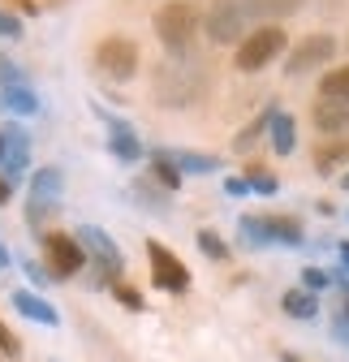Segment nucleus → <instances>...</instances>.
<instances>
[{
    "label": "nucleus",
    "instance_id": "6e6552de",
    "mask_svg": "<svg viewBox=\"0 0 349 362\" xmlns=\"http://www.w3.org/2000/svg\"><path fill=\"white\" fill-rule=\"evenodd\" d=\"M78 242H82V250H86V255L95 259L100 281H104V285H112V281L121 276V267H125V259H121L117 242H112L104 229H95V224H82V229H78Z\"/></svg>",
    "mask_w": 349,
    "mask_h": 362
},
{
    "label": "nucleus",
    "instance_id": "2eb2a0df",
    "mask_svg": "<svg viewBox=\"0 0 349 362\" xmlns=\"http://www.w3.org/2000/svg\"><path fill=\"white\" fill-rule=\"evenodd\" d=\"M13 306H18V310L26 315V320L43 324V328H57V324H61V315H57V310H52L48 302H43L39 293H30V289H18V293H13Z\"/></svg>",
    "mask_w": 349,
    "mask_h": 362
},
{
    "label": "nucleus",
    "instance_id": "b1692460",
    "mask_svg": "<svg viewBox=\"0 0 349 362\" xmlns=\"http://www.w3.org/2000/svg\"><path fill=\"white\" fill-rule=\"evenodd\" d=\"M246 186H250L254 194H276V190H280V181H276V173H272V168L250 164V168H246Z\"/></svg>",
    "mask_w": 349,
    "mask_h": 362
},
{
    "label": "nucleus",
    "instance_id": "6ab92c4d",
    "mask_svg": "<svg viewBox=\"0 0 349 362\" xmlns=\"http://www.w3.org/2000/svg\"><path fill=\"white\" fill-rule=\"evenodd\" d=\"M272 112H276V104H268V108L259 112V117H254V121H250V125L237 134V139H233V151H237V156H246V151H250V147H254V143L268 134V121H272Z\"/></svg>",
    "mask_w": 349,
    "mask_h": 362
},
{
    "label": "nucleus",
    "instance_id": "0eeeda50",
    "mask_svg": "<svg viewBox=\"0 0 349 362\" xmlns=\"http://www.w3.org/2000/svg\"><path fill=\"white\" fill-rule=\"evenodd\" d=\"M332 57H336V39L324 35V30H315V35H307V39H297V48H293L289 61H285V74H289V78H302V74H311V69L332 65Z\"/></svg>",
    "mask_w": 349,
    "mask_h": 362
},
{
    "label": "nucleus",
    "instance_id": "473e14b6",
    "mask_svg": "<svg viewBox=\"0 0 349 362\" xmlns=\"http://www.w3.org/2000/svg\"><path fill=\"white\" fill-rule=\"evenodd\" d=\"M225 190H229V194H246L250 186H246V177H229V181H225Z\"/></svg>",
    "mask_w": 349,
    "mask_h": 362
},
{
    "label": "nucleus",
    "instance_id": "f3484780",
    "mask_svg": "<svg viewBox=\"0 0 349 362\" xmlns=\"http://www.w3.org/2000/svg\"><path fill=\"white\" fill-rule=\"evenodd\" d=\"M0 100H5V108L18 112V117H35V112H39V95H35L26 82H5Z\"/></svg>",
    "mask_w": 349,
    "mask_h": 362
},
{
    "label": "nucleus",
    "instance_id": "f704fd0d",
    "mask_svg": "<svg viewBox=\"0 0 349 362\" xmlns=\"http://www.w3.org/2000/svg\"><path fill=\"white\" fill-rule=\"evenodd\" d=\"M341 263H345V272H349V242H341Z\"/></svg>",
    "mask_w": 349,
    "mask_h": 362
},
{
    "label": "nucleus",
    "instance_id": "412c9836",
    "mask_svg": "<svg viewBox=\"0 0 349 362\" xmlns=\"http://www.w3.org/2000/svg\"><path fill=\"white\" fill-rule=\"evenodd\" d=\"M264 224H268L272 242H280V246H302V224H297L293 216H264Z\"/></svg>",
    "mask_w": 349,
    "mask_h": 362
},
{
    "label": "nucleus",
    "instance_id": "9d476101",
    "mask_svg": "<svg viewBox=\"0 0 349 362\" xmlns=\"http://www.w3.org/2000/svg\"><path fill=\"white\" fill-rule=\"evenodd\" d=\"M61 190H65V177H61V168H39L35 177H30V203H26V220L30 224H43V216L48 211H57V203H61Z\"/></svg>",
    "mask_w": 349,
    "mask_h": 362
},
{
    "label": "nucleus",
    "instance_id": "9b49d317",
    "mask_svg": "<svg viewBox=\"0 0 349 362\" xmlns=\"http://www.w3.org/2000/svg\"><path fill=\"white\" fill-rule=\"evenodd\" d=\"M0 139H5V156H0V168H5L9 181H18V177L26 173V164H30V139H26L18 125L0 129Z\"/></svg>",
    "mask_w": 349,
    "mask_h": 362
},
{
    "label": "nucleus",
    "instance_id": "c756f323",
    "mask_svg": "<svg viewBox=\"0 0 349 362\" xmlns=\"http://www.w3.org/2000/svg\"><path fill=\"white\" fill-rule=\"evenodd\" d=\"M0 358H22V341L9 332V324H0Z\"/></svg>",
    "mask_w": 349,
    "mask_h": 362
},
{
    "label": "nucleus",
    "instance_id": "a878e982",
    "mask_svg": "<svg viewBox=\"0 0 349 362\" xmlns=\"http://www.w3.org/2000/svg\"><path fill=\"white\" fill-rule=\"evenodd\" d=\"M108 289H112V298H117V302H121L125 310H143V293H138L134 285H125L121 276H117V281H112Z\"/></svg>",
    "mask_w": 349,
    "mask_h": 362
},
{
    "label": "nucleus",
    "instance_id": "7c9ffc66",
    "mask_svg": "<svg viewBox=\"0 0 349 362\" xmlns=\"http://www.w3.org/2000/svg\"><path fill=\"white\" fill-rule=\"evenodd\" d=\"M0 39H22V18H13L9 9H0Z\"/></svg>",
    "mask_w": 349,
    "mask_h": 362
},
{
    "label": "nucleus",
    "instance_id": "a19ab883",
    "mask_svg": "<svg viewBox=\"0 0 349 362\" xmlns=\"http://www.w3.org/2000/svg\"><path fill=\"white\" fill-rule=\"evenodd\" d=\"M0 156H5V139H0Z\"/></svg>",
    "mask_w": 349,
    "mask_h": 362
},
{
    "label": "nucleus",
    "instance_id": "4468645a",
    "mask_svg": "<svg viewBox=\"0 0 349 362\" xmlns=\"http://www.w3.org/2000/svg\"><path fill=\"white\" fill-rule=\"evenodd\" d=\"M311 117H315V125L328 134V139L332 134H345L349 129V100H319Z\"/></svg>",
    "mask_w": 349,
    "mask_h": 362
},
{
    "label": "nucleus",
    "instance_id": "f257e3e1",
    "mask_svg": "<svg viewBox=\"0 0 349 362\" xmlns=\"http://www.w3.org/2000/svg\"><path fill=\"white\" fill-rule=\"evenodd\" d=\"M190 57H172V61H164L155 69V82L151 86H155V100L164 108H190L203 90H207V69L199 61H190Z\"/></svg>",
    "mask_w": 349,
    "mask_h": 362
},
{
    "label": "nucleus",
    "instance_id": "cd10ccee",
    "mask_svg": "<svg viewBox=\"0 0 349 362\" xmlns=\"http://www.w3.org/2000/svg\"><path fill=\"white\" fill-rule=\"evenodd\" d=\"M307 0H259V13H272V18H289V13H297Z\"/></svg>",
    "mask_w": 349,
    "mask_h": 362
},
{
    "label": "nucleus",
    "instance_id": "f8f14e48",
    "mask_svg": "<svg viewBox=\"0 0 349 362\" xmlns=\"http://www.w3.org/2000/svg\"><path fill=\"white\" fill-rule=\"evenodd\" d=\"M100 117L108 121V151H112L117 160H125V164H134V160H143V143H138V134L129 129L125 121H117L112 112H104V108H100Z\"/></svg>",
    "mask_w": 349,
    "mask_h": 362
},
{
    "label": "nucleus",
    "instance_id": "4c0bfd02",
    "mask_svg": "<svg viewBox=\"0 0 349 362\" xmlns=\"http://www.w3.org/2000/svg\"><path fill=\"white\" fill-rule=\"evenodd\" d=\"M43 5H48V9H52V5H65V0H43Z\"/></svg>",
    "mask_w": 349,
    "mask_h": 362
},
{
    "label": "nucleus",
    "instance_id": "423d86ee",
    "mask_svg": "<svg viewBox=\"0 0 349 362\" xmlns=\"http://www.w3.org/2000/svg\"><path fill=\"white\" fill-rule=\"evenodd\" d=\"M43 263H48V276L52 281H69L82 272L86 250L78 242V233H43Z\"/></svg>",
    "mask_w": 349,
    "mask_h": 362
},
{
    "label": "nucleus",
    "instance_id": "a211bd4d",
    "mask_svg": "<svg viewBox=\"0 0 349 362\" xmlns=\"http://www.w3.org/2000/svg\"><path fill=\"white\" fill-rule=\"evenodd\" d=\"M280 306H285L289 320H315V315H319V302H315L311 289H289V293L280 298Z\"/></svg>",
    "mask_w": 349,
    "mask_h": 362
},
{
    "label": "nucleus",
    "instance_id": "393cba45",
    "mask_svg": "<svg viewBox=\"0 0 349 362\" xmlns=\"http://www.w3.org/2000/svg\"><path fill=\"white\" fill-rule=\"evenodd\" d=\"M242 238H246V246H268L272 233H268L264 216H246V220H242Z\"/></svg>",
    "mask_w": 349,
    "mask_h": 362
},
{
    "label": "nucleus",
    "instance_id": "c9c22d12",
    "mask_svg": "<svg viewBox=\"0 0 349 362\" xmlns=\"http://www.w3.org/2000/svg\"><path fill=\"white\" fill-rule=\"evenodd\" d=\"M0 267H9V250L5 246H0Z\"/></svg>",
    "mask_w": 349,
    "mask_h": 362
},
{
    "label": "nucleus",
    "instance_id": "7ed1b4c3",
    "mask_svg": "<svg viewBox=\"0 0 349 362\" xmlns=\"http://www.w3.org/2000/svg\"><path fill=\"white\" fill-rule=\"evenodd\" d=\"M259 13V0H207V18L203 30L211 43H242L246 22Z\"/></svg>",
    "mask_w": 349,
    "mask_h": 362
},
{
    "label": "nucleus",
    "instance_id": "72a5a7b5",
    "mask_svg": "<svg viewBox=\"0 0 349 362\" xmlns=\"http://www.w3.org/2000/svg\"><path fill=\"white\" fill-rule=\"evenodd\" d=\"M26 272H30V281H35V285H43V281H52V276H43V267H39V263H26Z\"/></svg>",
    "mask_w": 349,
    "mask_h": 362
},
{
    "label": "nucleus",
    "instance_id": "2f4dec72",
    "mask_svg": "<svg viewBox=\"0 0 349 362\" xmlns=\"http://www.w3.org/2000/svg\"><path fill=\"white\" fill-rule=\"evenodd\" d=\"M9 199H13V181H9L5 173H0V207H5Z\"/></svg>",
    "mask_w": 349,
    "mask_h": 362
},
{
    "label": "nucleus",
    "instance_id": "aec40b11",
    "mask_svg": "<svg viewBox=\"0 0 349 362\" xmlns=\"http://www.w3.org/2000/svg\"><path fill=\"white\" fill-rule=\"evenodd\" d=\"M172 164H177L182 173H220V160H215V156H203V151H164Z\"/></svg>",
    "mask_w": 349,
    "mask_h": 362
},
{
    "label": "nucleus",
    "instance_id": "f03ea898",
    "mask_svg": "<svg viewBox=\"0 0 349 362\" xmlns=\"http://www.w3.org/2000/svg\"><path fill=\"white\" fill-rule=\"evenodd\" d=\"M199 26H203V18H199V9L190 0H164L155 9V18H151V30L164 43L168 57H190L194 43H199Z\"/></svg>",
    "mask_w": 349,
    "mask_h": 362
},
{
    "label": "nucleus",
    "instance_id": "5701e85b",
    "mask_svg": "<svg viewBox=\"0 0 349 362\" xmlns=\"http://www.w3.org/2000/svg\"><path fill=\"white\" fill-rule=\"evenodd\" d=\"M151 181H155V186H164V190H182V168L172 164L164 151H155L151 156Z\"/></svg>",
    "mask_w": 349,
    "mask_h": 362
},
{
    "label": "nucleus",
    "instance_id": "c85d7f7f",
    "mask_svg": "<svg viewBox=\"0 0 349 362\" xmlns=\"http://www.w3.org/2000/svg\"><path fill=\"white\" fill-rule=\"evenodd\" d=\"M328 285H332V276H328L324 267H307V272H302V289L319 293V289H328Z\"/></svg>",
    "mask_w": 349,
    "mask_h": 362
},
{
    "label": "nucleus",
    "instance_id": "4be33fe9",
    "mask_svg": "<svg viewBox=\"0 0 349 362\" xmlns=\"http://www.w3.org/2000/svg\"><path fill=\"white\" fill-rule=\"evenodd\" d=\"M319 100H349V65H336L319 78Z\"/></svg>",
    "mask_w": 349,
    "mask_h": 362
},
{
    "label": "nucleus",
    "instance_id": "e433bc0d",
    "mask_svg": "<svg viewBox=\"0 0 349 362\" xmlns=\"http://www.w3.org/2000/svg\"><path fill=\"white\" fill-rule=\"evenodd\" d=\"M280 362H307V358H297V354H285V358H280Z\"/></svg>",
    "mask_w": 349,
    "mask_h": 362
},
{
    "label": "nucleus",
    "instance_id": "1a4fd4ad",
    "mask_svg": "<svg viewBox=\"0 0 349 362\" xmlns=\"http://www.w3.org/2000/svg\"><path fill=\"white\" fill-rule=\"evenodd\" d=\"M147 263H151V281L155 289H168V293H186L190 289V267L172 255L168 246L160 242H147Z\"/></svg>",
    "mask_w": 349,
    "mask_h": 362
},
{
    "label": "nucleus",
    "instance_id": "ea45409f",
    "mask_svg": "<svg viewBox=\"0 0 349 362\" xmlns=\"http://www.w3.org/2000/svg\"><path fill=\"white\" fill-rule=\"evenodd\" d=\"M345 332H349V306H345Z\"/></svg>",
    "mask_w": 349,
    "mask_h": 362
},
{
    "label": "nucleus",
    "instance_id": "39448f33",
    "mask_svg": "<svg viewBox=\"0 0 349 362\" xmlns=\"http://www.w3.org/2000/svg\"><path fill=\"white\" fill-rule=\"evenodd\" d=\"M138 43L129 39V35H108V39H100L95 43V69L104 74V78H112V82H129L138 74Z\"/></svg>",
    "mask_w": 349,
    "mask_h": 362
},
{
    "label": "nucleus",
    "instance_id": "bb28decb",
    "mask_svg": "<svg viewBox=\"0 0 349 362\" xmlns=\"http://www.w3.org/2000/svg\"><path fill=\"white\" fill-rule=\"evenodd\" d=\"M199 250H203L207 259H215V263L229 259V246L220 242V233H211V229H203V233H199Z\"/></svg>",
    "mask_w": 349,
    "mask_h": 362
},
{
    "label": "nucleus",
    "instance_id": "ddd939ff",
    "mask_svg": "<svg viewBox=\"0 0 349 362\" xmlns=\"http://www.w3.org/2000/svg\"><path fill=\"white\" fill-rule=\"evenodd\" d=\"M311 160H315V173H319V177H332V173L349 160V139L332 134V139H324V143L315 147V156H311Z\"/></svg>",
    "mask_w": 349,
    "mask_h": 362
},
{
    "label": "nucleus",
    "instance_id": "dca6fc26",
    "mask_svg": "<svg viewBox=\"0 0 349 362\" xmlns=\"http://www.w3.org/2000/svg\"><path fill=\"white\" fill-rule=\"evenodd\" d=\"M268 139H272V151L276 156H293V147H297V125H293V117L289 112H272V121H268Z\"/></svg>",
    "mask_w": 349,
    "mask_h": 362
},
{
    "label": "nucleus",
    "instance_id": "58836bf2",
    "mask_svg": "<svg viewBox=\"0 0 349 362\" xmlns=\"http://www.w3.org/2000/svg\"><path fill=\"white\" fill-rule=\"evenodd\" d=\"M341 186H345V190H349V173H345V177H341Z\"/></svg>",
    "mask_w": 349,
    "mask_h": 362
},
{
    "label": "nucleus",
    "instance_id": "20e7f679",
    "mask_svg": "<svg viewBox=\"0 0 349 362\" xmlns=\"http://www.w3.org/2000/svg\"><path fill=\"white\" fill-rule=\"evenodd\" d=\"M285 43H289V35H285L276 22L254 26V30L237 43V52H233V69H242V74H259V69H268V65L285 52Z\"/></svg>",
    "mask_w": 349,
    "mask_h": 362
}]
</instances>
